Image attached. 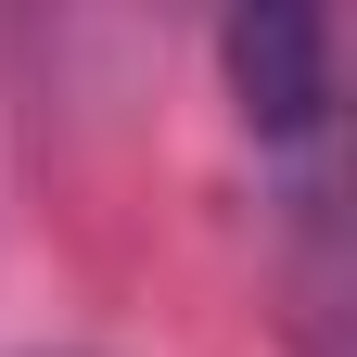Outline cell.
Returning <instances> with one entry per match:
<instances>
[{
	"label": "cell",
	"instance_id": "1",
	"mask_svg": "<svg viewBox=\"0 0 357 357\" xmlns=\"http://www.w3.org/2000/svg\"><path fill=\"white\" fill-rule=\"evenodd\" d=\"M332 13H230L217 26V77H230V115H243V141L268 153V178H281V217H294V243H306V281L332 294Z\"/></svg>",
	"mask_w": 357,
	"mask_h": 357
}]
</instances>
